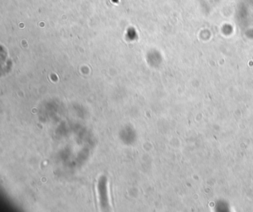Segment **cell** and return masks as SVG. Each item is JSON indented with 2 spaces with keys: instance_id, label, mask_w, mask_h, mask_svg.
I'll list each match as a JSON object with an SVG mask.
<instances>
[{
  "instance_id": "6da1fadb",
  "label": "cell",
  "mask_w": 253,
  "mask_h": 212,
  "mask_svg": "<svg viewBox=\"0 0 253 212\" xmlns=\"http://www.w3.org/2000/svg\"><path fill=\"white\" fill-rule=\"evenodd\" d=\"M98 192L100 197V206L103 210L107 211L109 209L108 192H107V181L105 177H102L99 180Z\"/></svg>"
}]
</instances>
